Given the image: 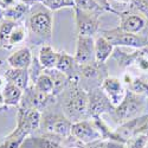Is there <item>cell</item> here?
<instances>
[{
    "label": "cell",
    "instance_id": "cell-9",
    "mask_svg": "<svg viewBox=\"0 0 148 148\" xmlns=\"http://www.w3.org/2000/svg\"><path fill=\"white\" fill-rule=\"evenodd\" d=\"M101 89L115 108L122 103V101L125 100L127 95V91L125 87H123L122 81L115 77H109V76L106 77L101 84Z\"/></svg>",
    "mask_w": 148,
    "mask_h": 148
},
{
    "label": "cell",
    "instance_id": "cell-5",
    "mask_svg": "<svg viewBox=\"0 0 148 148\" xmlns=\"http://www.w3.org/2000/svg\"><path fill=\"white\" fill-rule=\"evenodd\" d=\"M76 63L79 66L90 64L95 62V39L92 37L87 36H77L76 51H75Z\"/></svg>",
    "mask_w": 148,
    "mask_h": 148
},
{
    "label": "cell",
    "instance_id": "cell-15",
    "mask_svg": "<svg viewBox=\"0 0 148 148\" xmlns=\"http://www.w3.org/2000/svg\"><path fill=\"white\" fill-rule=\"evenodd\" d=\"M4 77L7 82H11L16 84L18 88H20L23 91L26 90L29 87L30 82V73L29 70H23V69H13L10 68L5 71Z\"/></svg>",
    "mask_w": 148,
    "mask_h": 148
},
{
    "label": "cell",
    "instance_id": "cell-13",
    "mask_svg": "<svg viewBox=\"0 0 148 148\" xmlns=\"http://www.w3.org/2000/svg\"><path fill=\"white\" fill-rule=\"evenodd\" d=\"M33 56L30 51V49L24 46L16 50L13 53H11L6 62L10 65V68L13 69H23V70H29V68L32 64Z\"/></svg>",
    "mask_w": 148,
    "mask_h": 148
},
{
    "label": "cell",
    "instance_id": "cell-35",
    "mask_svg": "<svg viewBox=\"0 0 148 148\" xmlns=\"http://www.w3.org/2000/svg\"><path fill=\"white\" fill-rule=\"evenodd\" d=\"M69 148H83L82 146H71V147H69Z\"/></svg>",
    "mask_w": 148,
    "mask_h": 148
},
{
    "label": "cell",
    "instance_id": "cell-24",
    "mask_svg": "<svg viewBox=\"0 0 148 148\" xmlns=\"http://www.w3.org/2000/svg\"><path fill=\"white\" fill-rule=\"evenodd\" d=\"M40 4H43L46 8L50 11H58L64 7H72L75 6V3L70 1V0H42Z\"/></svg>",
    "mask_w": 148,
    "mask_h": 148
},
{
    "label": "cell",
    "instance_id": "cell-31",
    "mask_svg": "<svg viewBox=\"0 0 148 148\" xmlns=\"http://www.w3.org/2000/svg\"><path fill=\"white\" fill-rule=\"evenodd\" d=\"M20 1H21L23 4H26V5H29V6H32V5H34V4L40 3L42 0H20Z\"/></svg>",
    "mask_w": 148,
    "mask_h": 148
},
{
    "label": "cell",
    "instance_id": "cell-18",
    "mask_svg": "<svg viewBox=\"0 0 148 148\" xmlns=\"http://www.w3.org/2000/svg\"><path fill=\"white\" fill-rule=\"evenodd\" d=\"M57 55H58V52H56L53 50V47L51 45H49V44L43 45L40 47L39 55H38V60H39L40 65L44 68V70L56 68Z\"/></svg>",
    "mask_w": 148,
    "mask_h": 148
},
{
    "label": "cell",
    "instance_id": "cell-17",
    "mask_svg": "<svg viewBox=\"0 0 148 148\" xmlns=\"http://www.w3.org/2000/svg\"><path fill=\"white\" fill-rule=\"evenodd\" d=\"M114 45L107 40L103 36L97 37L95 39V59L98 63H104V62L113 55Z\"/></svg>",
    "mask_w": 148,
    "mask_h": 148
},
{
    "label": "cell",
    "instance_id": "cell-4",
    "mask_svg": "<svg viewBox=\"0 0 148 148\" xmlns=\"http://www.w3.org/2000/svg\"><path fill=\"white\" fill-rule=\"evenodd\" d=\"M88 115L92 119L100 117L102 114L108 113L110 109H115V107L112 104L101 88L90 90L88 92Z\"/></svg>",
    "mask_w": 148,
    "mask_h": 148
},
{
    "label": "cell",
    "instance_id": "cell-22",
    "mask_svg": "<svg viewBox=\"0 0 148 148\" xmlns=\"http://www.w3.org/2000/svg\"><path fill=\"white\" fill-rule=\"evenodd\" d=\"M33 85L36 87V89H38L42 92L45 94H53L55 90V84L51 78V76L44 70L42 75L37 78V81L33 83Z\"/></svg>",
    "mask_w": 148,
    "mask_h": 148
},
{
    "label": "cell",
    "instance_id": "cell-26",
    "mask_svg": "<svg viewBox=\"0 0 148 148\" xmlns=\"http://www.w3.org/2000/svg\"><path fill=\"white\" fill-rule=\"evenodd\" d=\"M132 1L133 0H108L109 6L114 10L115 14H120L121 12L129 10Z\"/></svg>",
    "mask_w": 148,
    "mask_h": 148
},
{
    "label": "cell",
    "instance_id": "cell-1",
    "mask_svg": "<svg viewBox=\"0 0 148 148\" xmlns=\"http://www.w3.org/2000/svg\"><path fill=\"white\" fill-rule=\"evenodd\" d=\"M25 27L27 30V39L34 45H46L51 40L53 29L52 11L38 3L31 6L26 16Z\"/></svg>",
    "mask_w": 148,
    "mask_h": 148
},
{
    "label": "cell",
    "instance_id": "cell-7",
    "mask_svg": "<svg viewBox=\"0 0 148 148\" xmlns=\"http://www.w3.org/2000/svg\"><path fill=\"white\" fill-rule=\"evenodd\" d=\"M71 136L75 140L85 145L95 142L102 138L100 132L95 127L94 122H89V121L73 122L71 127Z\"/></svg>",
    "mask_w": 148,
    "mask_h": 148
},
{
    "label": "cell",
    "instance_id": "cell-12",
    "mask_svg": "<svg viewBox=\"0 0 148 148\" xmlns=\"http://www.w3.org/2000/svg\"><path fill=\"white\" fill-rule=\"evenodd\" d=\"M55 69L63 72L68 78H79V65L76 63L75 58L66 52H58Z\"/></svg>",
    "mask_w": 148,
    "mask_h": 148
},
{
    "label": "cell",
    "instance_id": "cell-8",
    "mask_svg": "<svg viewBox=\"0 0 148 148\" xmlns=\"http://www.w3.org/2000/svg\"><path fill=\"white\" fill-rule=\"evenodd\" d=\"M143 109V103L142 101L139 100L138 94L134 92H127L125 100L122 103L115 108V113L119 119L121 120H132L135 116H138Z\"/></svg>",
    "mask_w": 148,
    "mask_h": 148
},
{
    "label": "cell",
    "instance_id": "cell-36",
    "mask_svg": "<svg viewBox=\"0 0 148 148\" xmlns=\"http://www.w3.org/2000/svg\"><path fill=\"white\" fill-rule=\"evenodd\" d=\"M70 1H73V3H75V0H70Z\"/></svg>",
    "mask_w": 148,
    "mask_h": 148
},
{
    "label": "cell",
    "instance_id": "cell-29",
    "mask_svg": "<svg viewBox=\"0 0 148 148\" xmlns=\"http://www.w3.org/2000/svg\"><path fill=\"white\" fill-rule=\"evenodd\" d=\"M96 1L100 4L104 10H106V12H110V13H115L114 12V10L109 6V3H108V0H96Z\"/></svg>",
    "mask_w": 148,
    "mask_h": 148
},
{
    "label": "cell",
    "instance_id": "cell-33",
    "mask_svg": "<svg viewBox=\"0 0 148 148\" xmlns=\"http://www.w3.org/2000/svg\"><path fill=\"white\" fill-rule=\"evenodd\" d=\"M4 18H5V17H4V10H3V8H0V23L3 21Z\"/></svg>",
    "mask_w": 148,
    "mask_h": 148
},
{
    "label": "cell",
    "instance_id": "cell-10",
    "mask_svg": "<svg viewBox=\"0 0 148 148\" xmlns=\"http://www.w3.org/2000/svg\"><path fill=\"white\" fill-rule=\"evenodd\" d=\"M119 17H120V26L119 27L125 32L136 34V33L141 32L147 25V20L139 12L134 11V10H127L125 12H121Z\"/></svg>",
    "mask_w": 148,
    "mask_h": 148
},
{
    "label": "cell",
    "instance_id": "cell-30",
    "mask_svg": "<svg viewBox=\"0 0 148 148\" xmlns=\"http://www.w3.org/2000/svg\"><path fill=\"white\" fill-rule=\"evenodd\" d=\"M88 148H107V143L103 142V141L97 140V141H95V142L88 143Z\"/></svg>",
    "mask_w": 148,
    "mask_h": 148
},
{
    "label": "cell",
    "instance_id": "cell-21",
    "mask_svg": "<svg viewBox=\"0 0 148 148\" xmlns=\"http://www.w3.org/2000/svg\"><path fill=\"white\" fill-rule=\"evenodd\" d=\"M73 7H77L83 12H87V13L97 17H100L103 12H106V10L96 0H75V6Z\"/></svg>",
    "mask_w": 148,
    "mask_h": 148
},
{
    "label": "cell",
    "instance_id": "cell-3",
    "mask_svg": "<svg viewBox=\"0 0 148 148\" xmlns=\"http://www.w3.org/2000/svg\"><path fill=\"white\" fill-rule=\"evenodd\" d=\"M102 36L114 46H128V47L139 49V47H143L147 45V40L142 38L141 36L125 32L120 27L114 29V30L103 31Z\"/></svg>",
    "mask_w": 148,
    "mask_h": 148
},
{
    "label": "cell",
    "instance_id": "cell-34",
    "mask_svg": "<svg viewBox=\"0 0 148 148\" xmlns=\"http://www.w3.org/2000/svg\"><path fill=\"white\" fill-rule=\"evenodd\" d=\"M4 104V97H3V91L0 90V106Z\"/></svg>",
    "mask_w": 148,
    "mask_h": 148
},
{
    "label": "cell",
    "instance_id": "cell-11",
    "mask_svg": "<svg viewBox=\"0 0 148 148\" xmlns=\"http://www.w3.org/2000/svg\"><path fill=\"white\" fill-rule=\"evenodd\" d=\"M44 127L52 134L59 135V136H68V135H71L72 123L68 117L59 115H49L45 117Z\"/></svg>",
    "mask_w": 148,
    "mask_h": 148
},
{
    "label": "cell",
    "instance_id": "cell-23",
    "mask_svg": "<svg viewBox=\"0 0 148 148\" xmlns=\"http://www.w3.org/2000/svg\"><path fill=\"white\" fill-rule=\"evenodd\" d=\"M18 24H19L18 21H13V20L5 19V18L3 19V21L0 23V47H3V49L6 47L8 36L11 34L12 30H13Z\"/></svg>",
    "mask_w": 148,
    "mask_h": 148
},
{
    "label": "cell",
    "instance_id": "cell-32",
    "mask_svg": "<svg viewBox=\"0 0 148 148\" xmlns=\"http://www.w3.org/2000/svg\"><path fill=\"white\" fill-rule=\"evenodd\" d=\"M7 83V81H6V78L4 77V76H0V90H3V88L5 87V84Z\"/></svg>",
    "mask_w": 148,
    "mask_h": 148
},
{
    "label": "cell",
    "instance_id": "cell-19",
    "mask_svg": "<svg viewBox=\"0 0 148 148\" xmlns=\"http://www.w3.org/2000/svg\"><path fill=\"white\" fill-rule=\"evenodd\" d=\"M27 39V30L25 27V25H23L21 23H19L18 25L12 30L11 34L8 36L7 39V44H6V50H10V49H13L14 46L24 43Z\"/></svg>",
    "mask_w": 148,
    "mask_h": 148
},
{
    "label": "cell",
    "instance_id": "cell-20",
    "mask_svg": "<svg viewBox=\"0 0 148 148\" xmlns=\"http://www.w3.org/2000/svg\"><path fill=\"white\" fill-rule=\"evenodd\" d=\"M30 8H31V6H29L26 4H23L21 1H19L13 7H11L8 10H5L4 11V17H5V19H10V20L20 23L24 18L27 16Z\"/></svg>",
    "mask_w": 148,
    "mask_h": 148
},
{
    "label": "cell",
    "instance_id": "cell-2",
    "mask_svg": "<svg viewBox=\"0 0 148 148\" xmlns=\"http://www.w3.org/2000/svg\"><path fill=\"white\" fill-rule=\"evenodd\" d=\"M65 97H64V110L65 115L71 121H82L81 119L84 115H88V92H85L79 85V78H69V82L65 87Z\"/></svg>",
    "mask_w": 148,
    "mask_h": 148
},
{
    "label": "cell",
    "instance_id": "cell-25",
    "mask_svg": "<svg viewBox=\"0 0 148 148\" xmlns=\"http://www.w3.org/2000/svg\"><path fill=\"white\" fill-rule=\"evenodd\" d=\"M129 10H134L148 21V0H133Z\"/></svg>",
    "mask_w": 148,
    "mask_h": 148
},
{
    "label": "cell",
    "instance_id": "cell-14",
    "mask_svg": "<svg viewBox=\"0 0 148 148\" xmlns=\"http://www.w3.org/2000/svg\"><path fill=\"white\" fill-rule=\"evenodd\" d=\"M107 73V68L104 63H98V62H92L90 64L79 66V77L84 81H98L101 84L106 77L103 75Z\"/></svg>",
    "mask_w": 148,
    "mask_h": 148
},
{
    "label": "cell",
    "instance_id": "cell-16",
    "mask_svg": "<svg viewBox=\"0 0 148 148\" xmlns=\"http://www.w3.org/2000/svg\"><path fill=\"white\" fill-rule=\"evenodd\" d=\"M3 97H4V104L8 107H18L21 102L24 91L18 88L16 84L7 82L5 87L3 88Z\"/></svg>",
    "mask_w": 148,
    "mask_h": 148
},
{
    "label": "cell",
    "instance_id": "cell-27",
    "mask_svg": "<svg viewBox=\"0 0 148 148\" xmlns=\"http://www.w3.org/2000/svg\"><path fill=\"white\" fill-rule=\"evenodd\" d=\"M129 88L134 94H148V84L136 77H134L133 82L129 84Z\"/></svg>",
    "mask_w": 148,
    "mask_h": 148
},
{
    "label": "cell",
    "instance_id": "cell-28",
    "mask_svg": "<svg viewBox=\"0 0 148 148\" xmlns=\"http://www.w3.org/2000/svg\"><path fill=\"white\" fill-rule=\"evenodd\" d=\"M20 0H0V8H3L4 11L5 10H8L11 7H13L14 5H17Z\"/></svg>",
    "mask_w": 148,
    "mask_h": 148
},
{
    "label": "cell",
    "instance_id": "cell-6",
    "mask_svg": "<svg viewBox=\"0 0 148 148\" xmlns=\"http://www.w3.org/2000/svg\"><path fill=\"white\" fill-rule=\"evenodd\" d=\"M73 12H75V23L78 36L92 37L96 34L100 27V20H98L100 17L83 12L77 7H73Z\"/></svg>",
    "mask_w": 148,
    "mask_h": 148
}]
</instances>
